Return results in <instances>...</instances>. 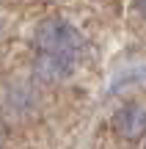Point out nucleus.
Here are the masks:
<instances>
[{
  "label": "nucleus",
  "mask_w": 146,
  "mask_h": 149,
  "mask_svg": "<svg viewBox=\"0 0 146 149\" xmlns=\"http://www.w3.org/2000/svg\"><path fill=\"white\" fill-rule=\"evenodd\" d=\"M36 72L47 83H61L77 69L86 39L72 22L61 17H47L36 25Z\"/></svg>",
  "instance_id": "nucleus-1"
},
{
  "label": "nucleus",
  "mask_w": 146,
  "mask_h": 149,
  "mask_svg": "<svg viewBox=\"0 0 146 149\" xmlns=\"http://www.w3.org/2000/svg\"><path fill=\"white\" fill-rule=\"evenodd\" d=\"M3 144H6V130H3V124H0V149H3Z\"/></svg>",
  "instance_id": "nucleus-4"
},
{
  "label": "nucleus",
  "mask_w": 146,
  "mask_h": 149,
  "mask_svg": "<svg viewBox=\"0 0 146 149\" xmlns=\"http://www.w3.org/2000/svg\"><path fill=\"white\" fill-rule=\"evenodd\" d=\"M135 11H138V14H141L143 19H146V0H135Z\"/></svg>",
  "instance_id": "nucleus-3"
},
{
  "label": "nucleus",
  "mask_w": 146,
  "mask_h": 149,
  "mask_svg": "<svg viewBox=\"0 0 146 149\" xmlns=\"http://www.w3.org/2000/svg\"><path fill=\"white\" fill-rule=\"evenodd\" d=\"M0 33H3V19H0Z\"/></svg>",
  "instance_id": "nucleus-5"
},
{
  "label": "nucleus",
  "mask_w": 146,
  "mask_h": 149,
  "mask_svg": "<svg viewBox=\"0 0 146 149\" xmlns=\"http://www.w3.org/2000/svg\"><path fill=\"white\" fill-rule=\"evenodd\" d=\"M113 130H116V135L124 138V141H141V138H146V108L135 105V102L119 108L116 116H113Z\"/></svg>",
  "instance_id": "nucleus-2"
}]
</instances>
